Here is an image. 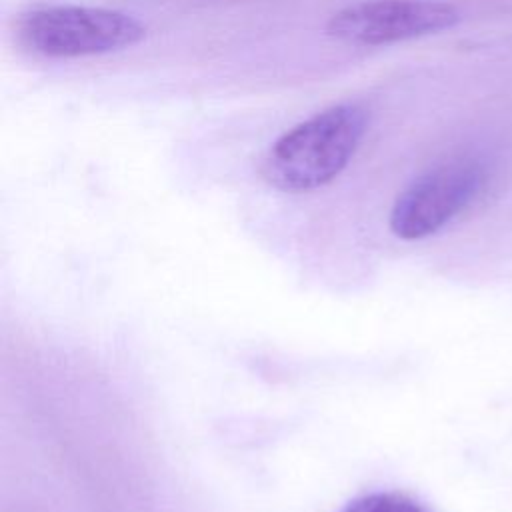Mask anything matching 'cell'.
<instances>
[{"mask_svg": "<svg viewBox=\"0 0 512 512\" xmlns=\"http://www.w3.org/2000/svg\"><path fill=\"white\" fill-rule=\"evenodd\" d=\"M370 124L360 102H340L280 134L262 158L260 174L276 190L300 194L330 184L354 158Z\"/></svg>", "mask_w": 512, "mask_h": 512, "instance_id": "cell-1", "label": "cell"}, {"mask_svg": "<svg viewBox=\"0 0 512 512\" xmlns=\"http://www.w3.org/2000/svg\"><path fill=\"white\" fill-rule=\"evenodd\" d=\"M340 512H430L412 496L396 490L364 494L348 502Z\"/></svg>", "mask_w": 512, "mask_h": 512, "instance_id": "cell-5", "label": "cell"}, {"mask_svg": "<svg viewBox=\"0 0 512 512\" xmlns=\"http://www.w3.org/2000/svg\"><path fill=\"white\" fill-rule=\"evenodd\" d=\"M484 170L476 162H450L412 180L394 200L390 230L402 240H420L442 230L482 190Z\"/></svg>", "mask_w": 512, "mask_h": 512, "instance_id": "cell-4", "label": "cell"}, {"mask_svg": "<svg viewBox=\"0 0 512 512\" xmlns=\"http://www.w3.org/2000/svg\"><path fill=\"white\" fill-rule=\"evenodd\" d=\"M460 22V10L440 0H364L334 12L326 34L356 46H386L438 34Z\"/></svg>", "mask_w": 512, "mask_h": 512, "instance_id": "cell-3", "label": "cell"}, {"mask_svg": "<svg viewBox=\"0 0 512 512\" xmlns=\"http://www.w3.org/2000/svg\"><path fill=\"white\" fill-rule=\"evenodd\" d=\"M146 26L132 14L102 8L56 4L20 16V42L48 58H82L124 50L142 42Z\"/></svg>", "mask_w": 512, "mask_h": 512, "instance_id": "cell-2", "label": "cell"}]
</instances>
